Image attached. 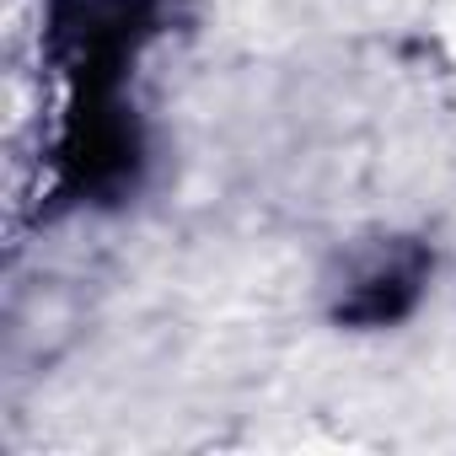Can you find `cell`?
<instances>
[{
    "instance_id": "6da1fadb",
    "label": "cell",
    "mask_w": 456,
    "mask_h": 456,
    "mask_svg": "<svg viewBox=\"0 0 456 456\" xmlns=\"http://www.w3.org/2000/svg\"><path fill=\"white\" fill-rule=\"evenodd\" d=\"M172 17L177 0H49L44 44L65 81L49 215L118 204L134 193L145 167V129L129 81Z\"/></svg>"
},
{
    "instance_id": "7a4b0ae2",
    "label": "cell",
    "mask_w": 456,
    "mask_h": 456,
    "mask_svg": "<svg viewBox=\"0 0 456 456\" xmlns=\"http://www.w3.org/2000/svg\"><path fill=\"white\" fill-rule=\"evenodd\" d=\"M424 285H429V248L424 242H408V237L370 242L365 253H354L344 264L333 317L344 328H392L419 306Z\"/></svg>"
}]
</instances>
